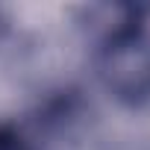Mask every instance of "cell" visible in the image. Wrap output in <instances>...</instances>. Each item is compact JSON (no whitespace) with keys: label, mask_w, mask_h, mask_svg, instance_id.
I'll use <instances>...</instances> for the list:
<instances>
[{"label":"cell","mask_w":150,"mask_h":150,"mask_svg":"<svg viewBox=\"0 0 150 150\" xmlns=\"http://www.w3.org/2000/svg\"><path fill=\"white\" fill-rule=\"evenodd\" d=\"M0 150H35V147H33L21 132L3 127V129H0Z\"/></svg>","instance_id":"2"},{"label":"cell","mask_w":150,"mask_h":150,"mask_svg":"<svg viewBox=\"0 0 150 150\" xmlns=\"http://www.w3.org/2000/svg\"><path fill=\"white\" fill-rule=\"evenodd\" d=\"M100 77L106 88L129 103H147L150 100V38L141 33H121L112 38V44L103 50Z\"/></svg>","instance_id":"1"}]
</instances>
